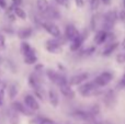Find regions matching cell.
Wrapping results in <instances>:
<instances>
[{
	"label": "cell",
	"instance_id": "6da1fadb",
	"mask_svg": "<svg viewBox=\"0 0 125 124\" xmlns=\"http://www.w3.org/2000/svg\"><path fill=\"white\" fill-rule=\"evenodd\" d=\"M119 20V17H117V12L115 10H111L108 11L105 14L103 15V19H102V29L101 30H104L106 32H110L113 28H114L115 23Z\"/></svg>",
	"mask_w": 125,
	"mask_h": 124
},
{
	"label": "cell",
	"instance_id": "4316f807",
	"mask_svg": "<svg viewBox=\"0 0 125 124\" xmlns=\"http://www.w3.org/2000/svg\"><path fill=\"white\" fill-rule=\"evenodd\" d=\"M100 6V0H90V9L92 11L98 10Z\"/></svg>",
	"mask_w": 125,
	"mask_h": 124
},
{
	"label": "cell",
	"instance_id": "d590c367",
	"mask_svg": "<svg viewBox=\"0 0 125 124\" xmlns=\"http://www.w3.org/2000/svg\"><path fill=\"white\" fill-rule=\"evenodd\" d=\"M0 8L1 9H7V1L6 0H0Z\"/></svg>",
	"mask_w": 125,
	"mask_h": 124
},
{
	"label": "cell",
	"instance_id": "8fae6325",
	"mask_svg": "<svg viewBox=\"0 0 125 124\" xmlns=\"http://www.w3.org/2000/svg\"><path fill=\"white\" fill-rule=\"evenodd\" d=\"M84 40H86V35L83 36V34H80L76 40L70 42L71 44H70V46H69V50H70L71 52H77V51H79L80 48H81L82 44H83Z\"/></svg>",
	"mask_w": 125,
	"mask_h": 124
},
{
	"label": "cell",
	"instance_id": "d6a6232c",
	"mask_svg": "<svg viewBox=\"0 0 125 124\" xmlns=\"http://www.w3.org/2000/svg\"><path fill=\"white\" fill-rule=\"evenodd\" d=\"M75 4L78 8H82L84 6V0H75Z\"/></svg>",
	"mask_w": 125,
	"mask_h": 124
},
{
	"label": "cell",
	"instance_id": "ba28073f",
	"mask_svg": "<svg viewBox=\"0 0 125 124\" xmlns=\"http://www.w3.org/2000/svg\"><path fill=\"white\" fill-rule=\"evenodd\" d=\"M24 105L31 111H39L40 103L33 94H26L24 97Z\"/></svg>",
	"mask_w": 125,
	"mask_h": 124
},
{
	"label": "cell",
	"instance_id": "484cf974",
	"mask_svg": "<svg viewBox=\"0 0 125 124\" xmlns=\"http://www.w3.org/2000/svg\"><path fill=\"white\" fill-rule=\"evenodd\" d=\"M4 88H6V83L0 79V107H2L4 103Z\"/></svg>",
	"mask_w": 125,
	"mask_h": 124
},
{
	"label": "cell",
	"instance_id": "4dcf8cb0",
	"mask_svg": "<svg viewBox=\"0 0 125 124\" xmlns=\"http://www.w3.org/2000/svg\"><path fill=\"white\" fill-rule=\"evenodd\" d=\"M55 1H56V3L59 4V6L67 7V8L69 7V1L68 0H55Z\"/></svg>",
	"mask_w": 125,
	"mask_h": 124
},
{
	"label": "cell",
	"instance_id": "d6986e66",
	"mask_svg": "<svg viewBox=\"0 0 125 124\" xmlns=\"http://www.w3.org/2000/svg\"><path fill=\"white\" fill-rule=\"evenodd\" d=\"M103 102L105 103L108 107L114 104L115 103V94H114V91H113V90H109V91H106L105 93H104Z\"/></svg>",
	"mask_w": 125,
	"mask_h": 124
},
{
	"label": "cell",
	"instance_id": "ac0fdd59",
	"mask_svg": "<svg viewBox=\"0 0 125 124\" xmlns=\"http://www.w3.org/2000/svg\"><path fill=\"white\" fill-rule=\"evenodd\" d=\"M28 83H29V86H30V87L33 89V91H34V90H36V89L42 88L41 83H40V78L37 76H35V75H33V74L29 76Z\"/></svg>",
	"mask_w": 125,
	"mask_h": 124
},
{
	"label": "cell",
	"instance_id": "7c38bea8",
	"mask_svg": "<svg viewBox=\"0 0 125 124\" xmlns=\"http://www.w3.org/2000/svg\"><path fill=\"white\" fill-rule=\"evenodd\" d=\"M73 119L78 121H84V122H88V121H91L90 115H89L88 111H83V110H75V111L71 113Z\"/></svg>",
	"mask_w": 125,
	"mask_h": 124
},
{
	"label": "cell",
	"instance_id": "d4e9b609",
	"mask_svg": "<svg viewBox=\"0 0 125 124\" xmlns=\"http://www.w3.org/2000/svg\"><path fill=\"white\" fill-rule=\"evenodd\" d=\"M37 62V56L36 54H31L28 56H24V63L26 65H35Z\"/></svg>",
	"mask_w": 125,
	"mask_h": 124
},
{
	"label": "cell",
	"instance_id": "e575fe53",
	"mask_svg": "<svg viewBox=\"0 0 125 124\" xmlns=\"http://www.w3.org/2000/svg\"><path fill=\"white\" fill-rule=\"evenodd\" d=\"M42 124H55L54 121L51 120V119H47V118H43V122Z\"/></svg>",
	"mask_w": 125,
	"mask_h": 124
},
{
	"label": "cell",
	"instance_id": "ab89813d",
	"mask_svg": "<svg viewBox=\"0 0 125 124\" xmlns=\"http://www.w3.org/2000/svg\"><path fill=\"white\" fill-rule=\"evenodd\" d=\"M101 124H113L112 122H109V121H108V122H104V123H101Z\"/></svg>",
	"mask_w": 125,
	"mask_h": 124
},
{
	"label": "cell",
	"instance_id": "52a82bcc",
	"mask_svg": "<svg viewBox=\"0 0 125 124\" xmlns=\"http://www.w3.org/2000/svg\"><path fill=\"white\" fill-rule=\"evenodd\" d=\"M89 79V72H80V74H77L75 76L70 77L68 79V85L70 87L73 86H80L83 83H86Z\"/></svg>",
	"mask_w": 125,
	"mask_h": 124
},
{
	"label": "cell",
	"instance_id": "1f68e13d",
	"mask_svg": "<svg viewBox=\"0 0 125 124\" xmlns=\"http://www.w3.org/2000/svg\"><path fill=\"white\" fill-rule=\"evenodd\" d=\"M11 2H12V7H21L23 0H11Z\"/></svg>",
	"mask_w": 125,
	"mask_h": 124
},
{
	"label": "cell",
	"instance_id": "5b68a950",
	"mask_svg": "<svg viewBox=\"0 0 125 124\" xmlns=\"http://www.w3.org/2000/svg\"><path fill=\"white\" fill-rule=\"evenodd\" d=\"M41 25L48 34H51L54 39H61L62 37V31L59 29V26L57 24L53 23L51 21H42L41 22Z\"/></svg>",
	"mask_w": 125,
	"mask_h": 124
},
{
	"label": "cell",
	"instance_id": "f546056e",
	"mask_svg": "<svg viewBox=\"0 0 125 124\" xmlns=\"http://www.w3.org/2000/svg\"><path fill=\"white\" fill-rule=\"evenodd\" d=\"M4 48H6V37L0 34V52L4 51Z\"/></svg>",
	"mask_w": 125,
	"mask_h": 124
},
{
	"label": "cell",
	"instance_id": "8992f818",
	"mask_svg": "<svg viewBox=\"0 0 125 124\" xmlns=\"http://www.w3.org/2000/svg\"><path fill=\"white\" fill-rule=\"evenodd\" d=\"M45 48L51 54H62V43L59 39H52L46 41Z\"/></svg>",
	"mask_w": 125,
	"mask_h": 124
},
{
	"label": "cell",
	"instance_id": "74e56055",
	"mask_svg": "<svg viewBox=\"0 0 125 124\" xmlns=\"http://www.w3.org/2000/svg\"><path fill=\"white\" fill-rule=\"evenodd\" d=\"M101 1H102V3L105 4V6H109V4L111 3V0H101Z\"/></svg>",
	"mask_w": 125,
	"mask_h": 124
},
{
	"label": "cell",
	"instance_id": "cb8c5ba5",
	"mask_svg": "<svg viewBox=\"0 0 125 124\" xmlns=\"http://www.w3.org/2000/svg\"><path fill=\"white\" fill-rule=\"evenodd\" d=\"M13 13H14L15 17H18L21 20L26 19V12L21 8V7H13Z\"/></svg>",
	"mask_w": 125,
	"mask_h": 124
},
{
	"label": "cell",
	"instance_id": "8d00e7d4",
	"mask_svg": "<svg viewBox=\"0 0 125 124\" xmlns=\"http://www.w3.org/2000/svg\"><path fill=\"white\" fill-rule=\"evenodd\" d=\"M121 86L125 87V74L123 75V77H122V79H121Z\"/></svg>",
	"mask_w": 125,
	"mask_h": 124
},
{
	"label": "cell",
	"instance_id": "9a60e30c",
	"mask_svg": "<svg viewBox=\"0 0 125 124\" xmlns=\"http://www.w3.org/2000/svg\"><path fill=\"white\" fill-rule=\"evenodd\" d=\"M20 52L23 56H28V55H31V54H35V51L28 42L23 41L20 45Z\"/></svg>",
	"mask_w": 125,
	"mask_h": 124
},
{
	"label": "cell",
	"instance_id": "7402d4cb",
	"mask_svg": "<svg viewBox=\"0 0 125 124\" xmlns=\"http://www.w3.org/2000/svg\"><path fill=\"white\" fill-rule=\"evenodd\" d=\"M45 18H47V19H59L61 18V13H59V11L57 10V9L55 8H48V10L45 12V14H43Z\"/></svg>",
	"mask_w": 125,
	"mask_h": 124
},
{
	"label": "cell",
	"instance_id": "4fadbf2b",
	"mask_svg": "<svg viewBox=\"0 0 125 124\" xmlns=\"http://www.w3.org/2000/svg\"><path fill=\"white\" fill-rule=\"evenodd\" d=\"M106 40H108V32L104 30H99L95 33L93 42H94L95 45H101V44L105 43Z\"/></svg>",
	"mask_w": 125,
	"mask_h": 124
},
{
	"label": "cell",
	"instance_id": "30bf717a",
	"mask_svg": "<svg viewBox=\"0 0 125 124\" xmlns=\"http://www.w3.org/2000/svg\"><path fill=\"white\" fill-rule=\"evenodd\" d=\"M12 109H13V111L17 112V113L23 114V115H26V116L32 115V111L29 110L28 108L22 102H20V101H14V102L12 103Z\"/></svg>",
	"mask_w": 125,
	"mask_h": 124
},
{
	"label": "cell",
	"instance_id": "60d3db41",
	"mask_svg": "<svg viewBox=\"0 0 125 124\" xmlns=\"http://www.w3.org/2000/svg\"><path fill=\"white\" fill-rule=\"evenodd\" d=\"M124 9H125V0H124Z\"/></svg>",
	"mask_w": 125,
	"mask_h": 124
},
{
	"label": "cell",
	"instance_id": "e0dca14e",
	"mask_svg": "<svg viewBox=\"0 0 125 124\" xmlns=\"http://www.w3.org/2000/svg\"><path fill=\"white\" fill-rule=\"evenodd\" d=\"M59 89H61L62 94L65 97V98H68V99H73L75 98L76 93H75V91L73 90V88H71L69 85L62 86V87H59Z\"/></svg>",
	"mask_w": 125,
	"mask_h": 124
},
{
	"label": "cell",
	"instance_id": "3957f363",
	"mask_svg": "<svg viewBox=\"0 0 125 124\" xmlns=\"http://www.w3.org/2000/svg\"><path fill=\"white\" fill-rule=\"evenodd\" d=\"M46 76L50 79L51 83H53L54 85L58 86V87H62L64 85H68V80L66 79V77L64 75L57 72L56 70L54 69H47L46 70Z\"/></svg>",
	"mask_w": 125,
	"mask_h": 124
},
{
	"label": "cell",
	"instance_id": "2e32d148",
	"mask_svg": "<svg viewBox=\"0 0 125 124\" xmlns=\"http://www.w3.org/2000/svg\"><path fill=\"white\" fill-rule=\"evenodd\" d=\"M18 37L21 40H26L29 37L32 36L33 34V29L30 28V26H26V28H21L19 31H18Z\"/></svg>",
	"mask_w": 125,
	"mask_h": 124
},
{
	"label": "cell",
	"instance_id": "7a4b0ae2",
	"mask_svg": "<svg viewBox=\"0 0 125 124\" xmlns=\"http://www.w3.org/2000/svg\"><path fill=\"white\" fill-rule=\"evenodd\" d=\"M78 92L81 94V97H84V98H89V97H92V96H98V94L101 93V92L99 91V88L95 87L92 81L83 83L82 85H80L79 88H78Z\"/></svg>",
	"mask_w": 125,
	"mask_h": 124
},
{
	"label": "cell",
	"instance_id": "5bb4252c",
	"mask_svg": "<svg viewBox=\"0 0 125 124\" xmlns=\"http://www.w3.org/2000/svg\"><path fill=\"white\" fill-rule=\"evenodd\" d=\"M48 101H50L51 105L53 108H57L59 104V97H58V92L54 89V88H51L48 90Z\"/></svg>",
	"mask_w": 125,
	"mask_h": 124
},
{
	"label": "cell",
	"instance_id": "836d02e7",
	"mask_svg": "<svg viewBox=\"0 0 125 124\" xmlns=\"http://www.w3.org/2000/svg\"><path fill=\"white\" fill-rule=\"evenodd\" d=\"M43 69H44V65H43V64H37V65H35V68H34L35 72H42Z\"/></svg>",
	"mask_w": 125,
	"mask_h": 124
},
{
	"label": "cell",
	"instance_id": "83f0119b",
	"mask_svg": "<svg viewBox=\"0 0 125 124\" xmlns=\"http://www.w3.org/2000/svg\"><path fill=\"white\" fill-rule=\"evenodd\" d=\"M43 122V116H35V118L31 119L30 120V124H42Z\"/></svg>",
	"mask_w": 125,
	"mask_h": 124
},
{
	"label": "cell",
	"instance_id": "f35d334b",
	"mask_svg": "<svg viewBox=\"0 0 125 124\" xmlns=\"http://www.w3.org/2000/svg\"><path fill=\"white\" fill-rule=\"evenodd\" d=\"M121 47H122V50H123L124 52H125V39L123 40V42L121 43Z\"/></svg>",
	"mask_w": 125,
	"mask_h": 124
},
{
	"label": "cell",
	"instance_id": "277c9868",
	"mask_svg": "<svg viewBox=\"0 0 125 124\" xmlns=\"http://www.w3.org/2000/svg\"><path fill=\"white\" fill-rule=\"evenodd\" d=\"M113 79V74L111 72H103L100 75H98L94 79H93V85L97 88H103L105 86H108L109 83L112 81Z\"/></svg>",
	"mask_w": 125,
	"mask_h": 124
},
{
	"label": "cell",
	"instance_id": "9c48e42d",
	"mask_svg": "<svg viewBox=\"0 0 125 124\" xmlns=\"http://www.w3.org/2000/svg\"><path fill=\"white\" fill-rule=\"evenodd\" d=\"M79 35H80V32L78 31V29L76 28L75 25L68 24V25L66 26V29H65V37H66V40L73 42V40H76Z\"/></svg>",
	"mask_w": 125,
	"mask_h": 124
},
{
	"label": "cell",
	"instance_id": "44dd1931",
	"mask_svg": "<svg viewBox=\"0 0 125 124\" xmlns=\"http://www.w3.org/2000/svg\"><path fill=\"white\" fill-rule=\"evenodd\" d=\"M36 8L41 14H45V12L50 8L48 0H36Z\"/></svg>",
	"mask_w": 125,
	"mask_h": 124
},
{
	"label": "cell",
	"instance_id": "f1b7e54d",
	"mask_svg": "<svg viewBox=\"0 0 125 124\" xmlns=\"http://www.w3.org/2000/svg\"><path fill=\"white\" fill-rule=\"evenodd\" d=\"M116 62L119 64H124L125 63V53H120V54H117Z\"/></svg>",
	"mask_w": 125,
	"mask_h": 124
},
{
	"label": "cell",
	"instance_id": "ffe728a7",
	"mask_svg": "<svg viewBox=\"0 0 125 124\" xmlns=\"http://www.w3.org/2000/svg\"><path fill=\"white\" fill-rule=\"evenodd\" d=\"M117 47H119V43H117V42H112V43L108 44V46H106L103 50V52H102V56L108 57V56H110V55H112Z\"/></svg>",
	"mask_w": 125,
	"mask_h": 124
},
{
	"label": "cell",
	"instance_id": "603a6c76",
	"mask_svg": "<svg viewBox=\"0 0 125 124\" xmlns=\"http://www.w3.org/2000/svg\"><path fill=\"white\" fill-rule=\"evenodd\" d=\"M18 92H19V87L17 83H11L8 87V94L10 99H14L18 96Z\"/></svg>",
	"mask_w": 125,
	"mask_h": 124
}]
</instances>
